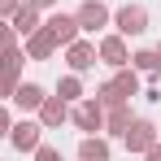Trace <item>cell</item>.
<instances>
[{"instance_id": "obj_1", "label": "cell", "mask_w": 161, "mask_h": 161, "mask_svg": "<svg viewBox=\"0 0 161 161\" xmlns=\"http://www.w3.org/2000/svg\"><path fill=\"white\" fill-rule=\"evenodd\" d=\"M135 87H139V74L122 65V74H118L113 83H105V87H100V105H109V109H113V105H122L126 96H135Z\"/></svg>"}, {"instance_id": "obj_2", "label": "cell", "mask_w": 161, "mask_h": 161, "mask_svg": "<svg viewBox=\"0 0 161 161\" xmlns=\"http://www.w3.org/2000/svg\"><path fill=\"white\" fill-rule=\"evenodd\" d=\"M113 22H118V35H144L148 31V9L144 4H122L113 13Z\"/></svg>"}, {"instance_id": "obj_3", "label": "cell", "mask_w": 161, "mask_h": 161, "mask_svg": "<svg viewBox=\"0 0 161 161\" xmlns=\"http://www.w3.org/2000/svg\"><path fill=\"white\" fill-rule=\"evenodd\" d=\"M96 57H100L105 65H113V70H122V65H131V53H126V44H122V35H109V39H100V48H96Z\"/></svg>"}, {"instance_id": "obj_4", "label": "cell", "mask_w": 161, "mask_h": 161, "mask_svg": "<svg viewBox=\"0 0 161 161\" xmlns=\"http://www.w3.org/2000/svg\"><path fill=\"white\" fill-rule=\"evenodd\" d=\"M39 131H44L39 122H13V126H9V139H13L18 153H35V148H39Z\"/></svg>"}, {"instance_id": "obj_5", "label": "cell", "mask_w": 161, "mask_h": 161, "mask_svg": "<svg viewBox=\"0 0 161 161\" xmlns=\"http://www.w3.org/2000/svg\"><path fill=\"white\" fill-rule=\"evenodd\" d=\"M74 126H79V131H100V126H105V105H100V100H83V105L74 109Z\"/></svg>"}, {"instance_id": "obj_6", "label": "cell", "mask_w": 161, "mask_h": 161, "mask_svg": "<svg viewBox=\"0 0 161 161\" xmlns=\"http://www.w3.org/2000/svg\"><path fill=\"white\" fill-rule=\"evenodd\" d=\"M153 144H157V126L153 122H131L126 126V148L131 153H148Z\"/></svg>"}, {"instance_id": "obj_7", "label": "cell", "mask_w": 161, "mask_h": 161, "mask_svg": "<svg viewBox=\"0 0 161 161\" xmlns=\"http://www.w3.org/2000/svg\"><path fill=\"white\" fill-rule=\"evenodd\" d=\"M74 22H79V31H92V35H96V31L109 22V9L100 4V0H87V4L79 9V18H74Z\"/></svg>"}, {"instance_id": "obj_8", "label": "cell", "mask_w": 161, "mask_h": 161, "mask_svg": "<svg viewBox=\"0 0 161 161\" xmlns=\"http://www.w3.org/2000/svg\"><path fill=\"white\" fill-rule=\"evenodd\" d=\"M44 26L57 35V44H74V39H79V22H74L70 13H53V18H48Z\"/></svg>"}, {"instance_id": "obj_9", "label": "cell", "mask_w": 161, "mask_h": 161, "mask_svg": "<svg viewBox=\"0 0 161 161\" xmlns=\"http://www.w3.org/2000/svg\"><path fill=\"white\" fill-rule=\"evenodd\" d=\"M65 118H70L65 100H61V96H44V105H39V126H61Z\"/></svg>"}, {"instance_id": "obj_10", "label": "cell", "mask_w": 161, "mask_h": 161, "mask_svg": "<svg viewBox=\"0 0 161 161\" xmlns=\"http://www.w3.org/2000/svg\"><path fill=\"white\" fill-rule=\"evenodd\" d=\"M53 48H57V35L48 26H39L35 35H26V53L35 57V61H44V57H53Z\"/></svg>"}, {"instance_id": "obj_11", "label": "cell", "mask_w": 161, "mask_h": 161, "mask_svg": "<svg viewBox=\"0 0 161 161\" xmlns=\"http://www.w3.org/2000/svg\"><path fill=\"white\" fill-rule=\"evenodd\" d=\"M65 48H70V70H74V74H83V70L96 65V48H92V44L74 39V44H65Z\"/></svg>"}, {"instance_id": "obj_12", "label": "cell", "mask_w": 161, "mask_h": 161, "mask_svg": "<svg viewBox=\"0 0 161 161\" xmlns=\"http://www.w3.org/2000/svg\"><path fill=\"white\" fill-rule=\"evenodd\" d=\"M13 100H18L22 113H31V109L44 105V87H39V83H22V87H13Z\"/></svg>"}, {"instance_id": "obj_13", "label": "cell", "mask_w": 161, "mask_h": 161, "mask_svg": "<svg viewBox=\"0 0 161 161\" xmlns=\"http://www.w3.org/2000/svg\"><path fill=\"white\" fill-rule=\"evenodd\" d=\"M13 31H18V35H35V31H39V9L18 4V13H13Z\"/></svg>"}, {"instance_id": "obj_14", "label": "cell", "mask_w": 161, "mask_h": 161, "mask_svg": "<svg viewBox=\"0 0 161 161\" xmlns=\"http://www.w3.org/2000/svg\"><path fill=\"white\" fill-rule=\"evenodd\" d=\"M79 161H109V144H105V139H92V135H87V139L79 144Z\"/></svg>"}, {"instance_id": "obj_15", "label": "cell", "mask_w": 161, "mask_h": 161, "mask_svg": "<svg viewBox=\"0 0 161 161\" xmlns=\"http://www.w3.org/2000/svg\"><path fill=\"white\" fill-rule=\"evenodd\" d=\"M126 126H131V109H126V105H113L105 131H109V135H126Z\"/></svg>"}, {"instance_id": "obj_16", "label": "cell", "mask_w": 161, "mask_h": 161, "mask_svg": "<svg viewBox=\"0 0 161 161\" xmlns=\"http://www.w3.org/2000/svg\"><path fill=\"white\" fill-rule=\"evenodd\" d=\"M131 61H135L131 70H139V74H157V70H161V57H157V53H148V48H144V53H135Z\"/></svg>"}, {"instance_id": "obj_17", "label": "cell", "mask_w": 161, "mask_h": 161, "mask_svg": "<svg viewBox=\"0 0 161 161\" xmlns=\"http://www.w3.org/2000/svg\"><path fill=\"white\" fill-rule=\"evenodd\" d=\"M57 96H61L65 105H70V100H79V96H83V83L74 79V74H70V79H65V83H61V87H57Z\"/></svg>"}, {"instance_id": "obj_18", "label": "cell", "mask_w": 161, "mask_h": 161, "mask_svg": "<svg viewBox=\"0 0 161 161\" xmlns=\"http://www.w3.org/2000/svg\"><path fill=\"white\" fill-rule=\"evenodd\" d=\"M35 161H61V153L48 148V144H39V148H35Z\"/></svg>"}, {"instance_id": "obj_19", "label": "cell", "mask_w": 161, "mask_h": 161, "mask_svg": "<svg viewBox=\"0 0 161 161\" xmlns=\"http://www.w3.org/2000/svg\"><path fill=\"white\" fill-rule=\"evenodd\" d=\"M9 48H13V35H9V31L0 26V53H9Z\"/></svg>"}, {"instance_id": "obj_20", "label": "cell", "mask_w": 161, "mask_h": 161, "mask_svg": "<svg viewBox=\"0 0 161 161\" xmlns=\"http://www.w3.org/2000/svg\"><path fill=\"white\" fill-rule=\"evenodd\" d=\"M9 126H13V122H9V113H4V109H0V139H4V135H9Z\"/></svg>"}, {"instance_id": "obj_21", "label": "cell", "mask_w": 161, "mask_h": 161, "mask_svg": "<svg viewBox=\"0 0 161 161\" xmlns=\"http://www.w3.org/2000/svg\"><path fill=\"white\" fill-rule=\"evenodd\" d=\"M144 161H161V144H153V148L144 153Z\"/></svg>"}, {"instance_id": "obj_22", "label": "cell", "mask_w": 161, "mask_h": 161, "mask_svg": "<svg viewBox=\"0 0 161 161\" xmlns=\"http://www.w3.org/2000/svg\"><path fill=\"white\" fill-rule=\"evenodd\" d=\"M0 13H18V0H0Z\"/></svg>"}, {"instance_id": "obj_23", "label": "cell", "mask_w": 161, "mask_h": 161, "mask_svg": "<svg viewBox=\"0 0 161 161\" xmlns=\"http://www.w3.org/2000/svg\"><path fill=\"white\" fill-rule=\"evenodd\" d=\"M31 9H48V4H57V0H26Z\"/></svg>"}, {"instance_id": "obj_24", "label": "cell", "mask_w": 161, "mask_h": 161, "mask_svg": "<svg viewBox=\"0 0 161 161\" xmlns=\"http://www.w3.org/2000/svg\"><path fill=\"white\" fill-rule=\"evenodd\" d=\"M157 57H161V48H157Z\"/></svg>"}]
</instances>
